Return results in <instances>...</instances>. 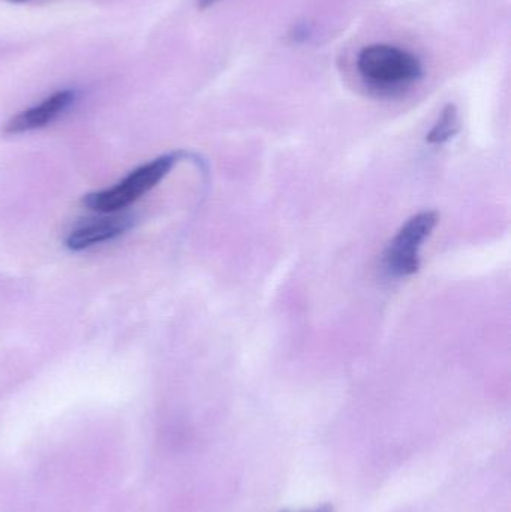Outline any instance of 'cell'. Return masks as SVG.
<instances>
[{
    "label": "cell",
    "instance_id": "1",
    "mask_svg": "<svg viewBox=\"0 0 511 512\" xmlns=\"http://www.w3.org/2000/svg\"><path fill=\"white\" fill-rule=\"evenodd\" d=\"M176 162V155L159 156L129 173L117 185L104 189V191L87 194L83 198V204L93 212L108 213V215L126 209L135 201L140 200L144 194L152 191L156 185H159L162 179H165L167 174L173 170Z\"/></svg>",
    "mask_w": 511,
    "mask_h": 512
},
{
    "label": "cell",
    "instance_id": "3",
    "mask_svg": "<svg viewBox=\"0 0 511 512\" xmlns=\"http://www.w3.org/2000/svg\"><path fill=\"white\" fill-rule=\"evenodd\" d=\"M440 222V215L426 210L413 216L398 231L386 252V265L396 277L413 276L420 268V249Z\"/></svg>",
    "mask_w": 511,
    "mask_h": 512
},
{
    "label": "cell",
    "instance_id": "7",
    "mask_svg": "<svg viewBox=\"0 0 511 512\" xmlns=\"http://www.w3.org/2000/svg\"><path fill=\"white\" fill-rule=\"evenodd\" d=\"M290 512V511H287ZM294 512H333L332 505L326 504L321 505V507L311 508V510H303V511H294Z\"/></svg>",
    "mask_w": 511,
    "mask_h": 512
},
{
    "label": "cell",
    "instance_id": "4",
    "mask_svg": "<svg viewBox=\"0 0 511 512\" xmlns=\"http://www.w3.org/2000/svg\"><path fill=\"white\" fill-rule=\"evenodd\" d=\"M74 99L75 93L72 90H60V92L53 93L41 104L27 108L17 116L11 117L3 126V132L8 135H18L45 128L53 123L60 114L65 113Z\"/></svg>",
    "mask_w": 511,
    "mask_h": 512
},
{
    "label": "cell",
    "instance_id": "8",
    "mask_svg": "<svg viewBox=\"0 0 511 512\" xmlns=\"http://www.w3.org/2000/svg\"><path fill=\"white\" fill-rule=\"evenodd\" d=\"M218 2V0H198V8L200 9H206L209 8V6H212L213 3Z\"/></svg>",
    "mask_w": 511,
    "mask_h": 512
},
{
    "label": "cell",
    "instance_id": "9",
    "mask_svg": "<svg viewBox=\"0 0 511 512\" xmlns=\"http://www.w3.org/2000/svg\"><path fill=\"white\" fill-rule=\"evenodd\" d=\"M2 2H6V3H26V2H29V0H2Z\"/></svg>",
    "mask_w": 511,
    "mask_h": 512
},
{
    "label": "cell",
    "instance_id": "2",
    "mask_svg": "<svg viewBox=\"0 0 511 512\" xmlns=\"http://www.w3.org/2000/svg\"><path fill=\"white\" fill-rule=\"evenodd\" d=\"M357 68L365 80L378 86H401L419 80L422 63L414 54L387 44L363 48L357 59Z\"/></svg>",
    "mask_w": 511,
    "mask_h": 512
},
{
    "label": "cell",
    "instance_id": "5",
    "mask_svg": "<svg viewBox=\"0 0 511 512\" xmlns=\"http://www.w3.org/2000/svg\"><path fill=\"white\" fill-rule=\"evenodd\" d=\"M129 216L113 215L108 218L93 219L75 228L66 237V246L74 252L84 251L99 243L108 242L122 236L131 228Z\"/></svg>",
    "mask_w": 511,
    "mask_h": 512
},
{
    "label": "cell",
    "instance_id": "6",
    "mask_svg": "<svg viewBox=\"0 0 511 512\" xmlns=\"http://www.w3.org/2000/svg\"><path fill=\"white\" fill-rule=\"evenodd\" d=\"M461 128V122H459V113L456 105L449 104L444 108L441 113L440 119L435 123L434 128L429 132L426 141L429 144H444L455 137Z\"/></svg>",
    "mask_w": 511,
    "mask_h": 512
}]
</instances>
